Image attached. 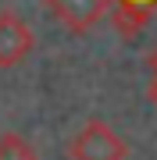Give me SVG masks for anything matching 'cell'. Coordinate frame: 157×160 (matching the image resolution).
Returning a JSON list of instances; mask_svg holds the SVG:
<instances>
[{
	"label": "cell",
	"instance_id": "obj_1",
	"mask_svg": "<svg viewBox=\"0 0 157 160\" xmlns=\"http://www.w3.org/2000/svg\"><path fill=\"white\" fill-rule=\"evenodd\" d=\"M68 160H128V142L107 121H86L68 142Z\"/></svg>",
	"mask_w": 157,
	"mask_h": 160
},
{
	"label": "cell",
	"instance_id": "obj_2",
	"mask_svg": "<svg viewBox=\"0 0 157 160\" xmlns=\"http://www.w3.org/2000/svg\"><path fill=\"white\" fill-rule=\"evenodd\" d=\"M36 50V32L18 11H0V68H18Z\"/></svg>",
	"mask_w": 157,
	"mask_h": 160
},
{
	"label": "cell",
	"instance_id": "obj_3",
	"mask_svg": "<svg viewBox=\"0 0 157 160\" xmlns=\"http://www.w3.org/2000/svg\"><path fill=\"white\" fill-rule=\"evenodd\" d=\"M43 4H47V11L64 29L75 32V36H86L107 14V0H43Z\"/></svg>",
	"mask_w": 157,
	"mask_h": 160
},
{
	"label": "cell",
	"instance_id": "obj_4",
	"mask_svg": "<svg viewBox=\"0 0 157 160\" xmlns=\"http://www.w3.org/2000/svg\"><path fill=\"white\" fill-rule=\"evenodd\" d=\"M150 22V7L146 4H132V0H118L114 4V14H111V29H114L122 39H132L139 36Z\"/></svg>",
	"mask_w": 157,
	"mask_h": 160
},
{
	"label": "cell",
	"instance_id": "obj_5",
	"mask_svg": "<svg viewBox=\"0 0 157 160\" xmlns=\"http://www.w3.org/2000/svg\"><path fill=\"white\" fill-rule=\"evenodd\" d=\"M0 160H39L36 146L29 139H22L18 132H4L0 135Z\"/></svg>",
	"mask_w": 157,
	"mask_h": 160
},
{
	"label": "cell",
	"instance_id": "obj_6",
	"mask_svg": "<svg viewBox=\"0 0 157 160\" xmlns=\"http://www.w3.org/2000/svg\"><path fill=\"white\" fill-rule=\"evenodd\" d=\"M146 96H150V103L157 107V75H150V82H146Z\"/></svg>",
	"mask_w": 157,
	"mask_h": 160
},
{
	"label": "cell",
	"instance_id": "obj_7",
	"mask_svg": "<svg viewBox=\"0 0 157 160\" xmlns=\"http://www.w3.org/2000/svg\"><path fill=\"white\" fill-rule=\"evenodd\" d=\"M146 68H150V75H157V46L146 53Z\"/></svg>",
	"mask_w": 157,
	"mask_h": 160
},
{
	"label": "cell",
	"instance_id": "obj_8",
	"mask_svg": "<svg viewBox=\"0 0 157 160\" xmlns=\"http://www.w3.org/2000/svg\"><path fill=\"white\" fill-rule=\"evenodd\" d=\"M132 4H146V7L154 11V7H157V0H132Z\"/></svg>",
	"mask_w": 157,
	"mask_h": 160
}]
</instances>
